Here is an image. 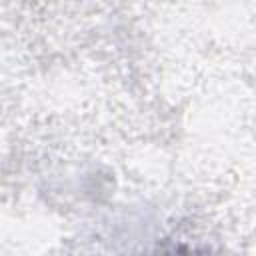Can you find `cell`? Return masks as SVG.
<instances>
[{
  "instance_id": "6da1fadb",
  "label": "cell",
  "mask_w": 256,
  "mask_h": 256,
  "mask_svg": "<svg viewBox=\"0 0 256 256\" xmlns=\"http://www.w3.org/2000/svg\"><path fill=\"white\" fill-rule=\"evenodd\" d=\"M162 256H200L196 250L188 248V246H178V248H172L168 252H164Z\"/></svg>"
}]
</instances>
